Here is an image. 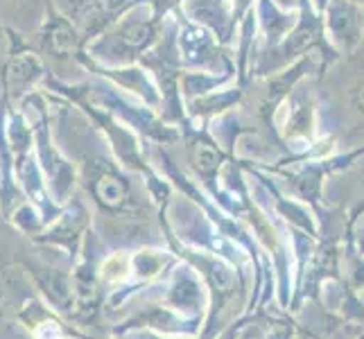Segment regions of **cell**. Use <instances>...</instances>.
<instances>
[{"label": "cell", "instance_id": "obj_1", "mask_svg": "<svg viewBox=\"0 0 364 339\" xmlns=\"http://www.w3.org/2000/svg\"><path fill=\"white\" fill-rule=\"evenodd\" d=\"M360 109L364 111V86H362V91H360Z\"/></svg>", "mask_w": 364, "mask_h": 339}]
</instances>
